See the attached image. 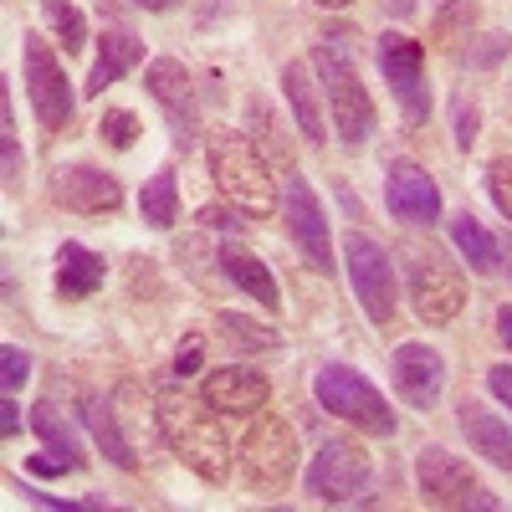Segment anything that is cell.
Masks as SVG:
<instances>
[{
  "mask_svg": "<svg viewBox=\"0 0 512 512\" xmlns=\"http://www.w3.org/2000/svg\"><path fill=\"white\" fill-rule=\"evenodd\" d=\"M154 415H159V431H164L169 451H175L200 482H216V487H221V482L231 477V446H226L221 410H216V405L164 390V395L154 400Z\"/></svg>",
  "mask_w": 512,
  "mask_h": 512,
  "instance_id": "1",
  "label": "cell"
},
{
  "mask_svg": "<svg viewBox=\"0 0 512 512\" xmlns=\"http://www.w3.org/2000/svg\"><path fill=\"white\" fill-rule=\"evenodd\" d=\"M205 159H210V180H216V190L236 210H246V216H267V210L277 205L272 164L262 159V149H256L246 134H231V128L210 134L205 139Z\"/></svg>",
  "mask_w": 512,
  "mask_h": 512,
  "instance_id": "2",
  "label": "cell"
},
{
  "mask_svg": "<svg viewBox=\"0 0 512 512\" xmlns=\"http://www.w3.org/2000/svg\"><path fill=\"white\" fill-rule=\"evenodd\" d=\"M313 72H318V88L328 98V113L338 123L344 149H364L369 134H374V98L364 93L354 62L344 57V36H338V31H328V41L313 47Z\"/></svg>",
  "mask_w": 512,
  "mask_h": 512,
  "instance_id": "3",
  "label": "cell"
},
{
  "mask_svg": "<svg viewBox=\"0 0 512 512\" xmlns=\"http://www.w3.org/2000/svg\"><path fill=\"white\" fill-rule=\"evenodd\" d=\"M297 472V436L282 415H256L241 436V477L251 492L277 497Z\"/></svg>",
  "mask_w": 512,
  "mask_h": 512,
  "instance_id": "4",
  "label": "cell"
},
{
  "mask_svg": "<svg viewBox=\"0 0 512 512\" xmlns=\"http://www.w3.org/2000/svg\"><path fill=\"white\" fill-rule=\"evenodd\" d=\"M313 395H318V405H323L328 415L359 425V431H369V436H395V410H390V400H384L359 369H344V364L318 369Z\"/></svg>",
  "mask_w": 512,
  "mask_h": 512,
  "instance_id": "5",
  "label": "cell"
},
{
  "mask_svg": "<svg viewBox=\"0 0 512 512\" xmlns=\"http://www.w3.org/2000/svg\"><path fill=\"white\" fill-rule=\"evenodd\" d=\"M415 487H420V502L425 507H482V512H497L502 497L482 492L472 466L456 461L446 446H425L415 456Z\"/></svg>",
  "mask_w": 512,
  "mask_h": 512,
  "instance_id": "6",
  "label": "cell"
},
{
  "mask_svg": "<svg viewBox=\"0 0 512 512\" xmlns=\"http://www.w3.org/2000/svg\"><path fill=\"white\" fill-rule=\"evenodd\" d=\"M379 72L390 77V88L405 108V123L420 128L431 123V82H425V47L405 31H384L379 36Z\"/></svg>",
  "mask_w": 512,
  "mask_h": 512,
  "instance_id": "7",
  "label": "cell"
},
{
  "mask_svg": "<svg viewBox=\"0 0 512 512\" xmlns=\"http://www.w3.org/2000/svg\"><path fill=\"white\" fill-rule=\"evenodd\" d=\"M410 303H415V318L431 323V328H446L466 308V282L441 251H415L410 256Z\"/></svg>",
  "mask_w": 512,
  "mask_h": 512,
  "instance_id": "8",
  "label": "cell"
},
{
  "mask_svg": "<svg viewBox=\"0 0 512 512\" xmlns=\"http://www.w3.org/2000/svg\"><path fill=\"white\" fill-rule=\"evenodd\" d=\"M26 98L41 118V128H52V134H62V128L72 123V88H67V72L52 52L47 36H26Z\"/></svg>",
  "mask_w": 512,
  "mask_h": 512,
  "instance_id": "9",
  "label": "cell"
},
{
  "mask_svg": "<svg viewBox=\"0 0 512 512\" xmlns=\"http://www.w3.org/2000/svg\"><path fill=\"white\" fill-rule=\"evenodd\" d=\"M344 256H349V282L359 292L364 313L374 323H395V267H390V251H384L374 236H364V231H349Z\"/></svg>",
  "mask_w": 512,
  "mask_h": 512,
  "instance_id": "10",
  "label": "cell"
},
{
  "mask_svg": "<svg viewBox=\"0 0 512 512\" xmlns=\"http://www.w3.org/2000/svg\"><path fill=\"white\" fill-rule=\"evenodd\" d=\"M369 482V451L354 441H323L318 456L308 461V492L323 502H354Z\"/></svg>",
  "mask_w": 512,
  "mask_h": 512,
  "instance_id": "11",
  "label": "cell"
},
{
  "mask_svg": "<svg viewBox=\"0 0 512 512\" xmlns=\"http://www.w3.org/2000/svg\"><path fill=\"white\" fill-rule=\"evenodd\" d=\"M282 221L292 231V241L303 246V256L318 267V272H333V241H328V221H323V205L318 195L308 190L303 175H287L282 185Z\"/></svg>",
  "mask_w": 512,
  "mask_h": 512,
  "instance_id": "12",
  "label": "cell"
},
{
  "mask_svg": "<svg viewBox=\"0 0 512 512\" xmlns=\"http://www.w3.org/2000/svg\"><path fill=\"white\" fill-rule=\"evenodd\" d=\"M52 200L72 216H113L123 205V185L98 164H62L52 175Z\"/></svg>",
  "mask_w": 512,
  "mask_h": 512,
  "instance_id": "13",
  "label": "cell"
},
{
  "mask_svg": "<svg viewBox=\"0 0 512 512\" xmlns=\"http://www.w3.org/2000/svg\"><path fill=\"white\" fill-rule=\"evenodd\" d=\"M384 200H390V216H400L405 226H436L441 221V190L415 159H395L384 169Z\"/></svg>",
  "mask_w": 512,
  "mask_h": 512,
  "instance_id": "14",
  "label": "cell"
},
{
  "mask_svg": "<svg viewBox=\"0 0 512 512\" xmlns=\"http://www.w3.org/2000/svg\"><path fill=\"white\" fill-rule=\"evenodd\" d=\"M395 369V390L415 405V410H431L441 400V384H446V359L431 349V344H420V338H410V344L395 349L390 359Z\"/></svg>",
  "mask_w": 512,
  "mask_h": 512,
  "instance_id": "15",
  "label": "cell"
},
{
  "mask_svg": "<svg viewBox=\"0 0 512 512\" xmlns=\"http://www.w3.org/2000/svg\"><path fill=\"white\" fill-rule=\"evenodd\" d=\"M272 384L262 369H241V364H226V369H210L205 384H200V400L216 405L221 415H256L267 405Z\"/></svg>",
  "mask_w": 512,
  "mask_h": 512,
  "instance_id": "16",
  "label": "cell"
},
{
  "mask_svg": "<svg viewBox=\"0 0 512 512\" xmlns=\"http://www.w3.org/2000/svg\"><path fill=\"white\" fill-rule=\"evenodd\" d=\"M144 88H149L154 103L169 113V123H175L180 134H190L195 118H200V108H195V82H190L185 62H175V57H154L149 72H144Z\"/></svg>",
  "mask_w": 512,
  "mask_h": 512,
  "instance_id": "17",
  "label": "cell"
},
{
  "mask_svg": "<svg viewBox=\"0 0 512 512\" xmlns=\"http://www.w3.org/2000/svg\"><path fill=\"white\" fill-rule=\"evenodd\" d=\"M139 62H144V41H139L134 31H123V26L103 31V52H98L88 82H82V93H88V98H103L113 82H118L123 72H134Z\"/></svg>",
  "mask_w": 512,
  "mask_h": 512,
  "instance_id": "18",
  "label": "cell"
},
{
  "mask_svg": "<svg viewBox=\"0 0 512 512\" xmlns=\"http://www.w3.org/2000/svg\"><path fill=\"white\" fill-rule=\"evenodd\" d=\"M282 93L297 113V128H303V139L308 144H323L328 139V128H323V103H318V72H308V62H287L282 67Z\"/></svg>",
  "mask_w": 512,
  "mask_h": 512,
  "instance_id": "19",
  "label": "cell"
},
{
  "mask_svg": "<svg viewBox=\"0 0 512 512\" xmlns=\"http://www.w3.org/2000/svg\"><path fill=\"white\" fill-rule=\"evenodd\" d=\"M456 420H461L466 441H472V451H482L492 466L512 472V431H507L492 410H482L477 400H461V405H456Z\"/></svg>",
  "mask_w": 512,
  "mask_h": 512,
  "instance_id": "20",
  "label": "cell"
},
{
  "mask_svg": "<svg viewBox=\"0 0 512 512\" xmlns=\"http://www.w3.org/2000/svg\"><path fill=\"white\" fill-rule=\"evenodd\" d=\"M221 272H226V282H231V287H241L246 297H256V303H267V308H277V303H282L277 277L267 272V262H262V256H251L241 241L221 246Z\"/></svg>",
  "mask_w": 512,
  "mask_h": 512,
  "instance_id": "21",
  "label": "cell"
},
{
  "mask_svg": "<svg viewBox=\"0 0 512 512\" xmlns=\"http://www.w3.org/2000/svg\"><path fill=\"white\" fill-rule=\"evenodd\" d=\"M103 256L82 241H62L57 246V292L62 297H88L93 287H103Z\"/></svg>",
  "mask_w": 512,
  "mask_h": 512,
  "instance_id": "22",
  "label": "cell"
},
{
  "mask_svg": "<svg viewBox=\"0 0 512 512\" xmlns=\"http://www.w3.org/2000/svg\"><path fill=\"white\" fill-rule=\"evenodd\" d=\"M451 241L456 251L472 262V272H497L502 267V241L472 216V210H461V216H451Z\"/></svg>",
  "mask_w": 512,
  "mask_h": 512,
  "instance_id": "23",
  "label": "cell"
},
{
  "mask_svg": "<svg viewBox=\"0 0 512 512\" xmlns=\"http://www.w3.org/2000/svg\"><path fill=\"white\" fill-rule=\"evenodd\" d=\"M82 425L93 431L98 451H103L113 466H123V472H134V466H139V456H134V446L123 441V431H118V420H113V405H108V400H82Z\"/></svg>",
  "mask_w": 512,
  "mask_h": 512,
  "instance_id": "24",
  "label": "cell"
},
{
  "mask_svg": "<svg viewBox=\"0 0 512 512\" xmlns=\"http://www.w3.org/2000/svg\"><path fill=\"white\" fill-rule=\"evenodd\" d=\"M139 210H144V221L154 231H169V226L180 221V190H175V169H169V164L139 190Z\"/></svg>",
  "mask_w": 512,
  "mask_h": 512,
  "instance_id": "25",
  "label": "cell"
},
{
  "mask_svg": "<svg viewBox=\"0 0 512 512\" xmlns=\"http://www.w3.org/2000/svg\"><path fill=\"white\" fill-rule=\"evenodd\" d=\"M31 425H36V436L47 441L52 451H62L67 461H77V466H82V441H77V431L62 420V410H57L52 400H41V405L31 410Z\"/></svg>",
  "mask_w": 512,
  "mask_h": 512,
  "instance_id": "26",
  "label": "cell"
},
{
  "mask_svg": "<svg viewBox=\"0 0 512 512\" xmlns=\"http://www.w3.org/2000/svg\"><path fill=\"white\" fill-rule=\"evenodd\" d=\"M216 328H221V338H226L231 349H246V354L277 349V333H272V328H262L256 318H246V313H221V318H216Z\"/></svg>",
  "mask_w": 512,
  "mask_h": 512,
  "instance_id": "27",
  "label": "cell"
},
{
  "mask_svg": "<svg viewBox=\"0 0 512 512\" xmlns=\"http://www.w3.org/2000/svg\"><path fill=\"white\" fill-rule=\"evenodd\" d=\"M41 16H47V26L57 31L62 52H82V47H88V21H82V11L72 6V0H41Z\"/></svg>",
  "mask_w": 512,
  "mask_h": 512,
  "instance_id": "28",
  "label": "cell"
},
{
  "mask_svg": "<svg viewBox=\"0 0 512 512\" xmlns=\"http://www.w3.org/2000/svg\"><path fill=\"white\" fill-rule=\"evenodd\" d=\"M139 134H144V123L128 113V108H113V113H103V144H113V149H134L139 144Z\"/></svg>",
  "mask_w": 512,
  "mask_h": 512,
  "instance_id": "29",
  "label": "cell"
},
{
  "mask_svg": "<svg viewBox=\"0 0 512 512\" xmlns=\"http://www.w3.org/2000/svg\"><path fill=\"white\" fill-rule=\"evenodd\" d=\"M487 195H492V205L502 210V216L512 221V159H492L487 164Z\"/></svg>",
  "mask_w": 512,
  "mask_h": 512,
  "instance_id": "30",
  "label": "cell"
},
{
  "mask_svg": "<svg viewBox=\"0 0 512 512\" xmlns=\"http://www.w3.org/2000/svg\"><path fill=\"white\" fill-rule=\"evenodd\" d=\"M26 379H31V354H21L16 344H6V349H0V384H6V395H16Z\"/></svg>",
  "mask_w": 512,
  "mask_h": 512,
  "instance_id": "31",
  "label": "cell"
},
{
  "mask_svg": "<svg viewBox=\"0 0 512 512\" xmlns=\"http://www.w3.org/2000/svg\"><path fill=\"white\" fill-rule=\"evenodd\" d=\"M451 118H456V149H472V139H477V128H482V113H477V103H466V98H456Z\"/></svg>",
  "mask_w": 512,
  "mask_h": 512,
  "instance_id": "32",
  "label": "cell"
},
{
  "mask_svg": "<svg viewBox=\"0 0 512 512\" xmlns=\"http://www.w3.org/2000/svg\"><path fill=\"white\" fill-rule=\"evenodd\" d=\"M0 154H6V190L21 185V144H16V128H0Z\"/></svg>",
  "mask_w": 512,
  "mask_h": 512,
  "instance_id": "33",
  "label": "cell"
},
{
  "mask_svg": "<svg viewBox=\"0 0 512 512\" xmlns=\"http://www.w3.org/2000/svg\"><path fill=\"white\" fill-rule=\"evenodd\" d=\"M487 390L512 410V364H492V369H487Z\"/></svg>",
  "mask_w": 512,
  "mask_h": 512,
  "instance_id": "34",
  "label": "cell"
},
{
  "mask_svg": "<svg viewBox=\"0 0 512 512\" xmlns=\"http://www.w3.org/2000/svg\"><path fill=\"white\" fill-rule=\"evenodd\" d=\"M26 466H31L36 477H62V472H77V461H67L62 451H57V456H31Z\"/></svg>",
  "mask_w": 512,
  "mask_h": 512,
  "instance_id": "35",
  "label": "cell"
},
{
  "mask_svg": "<svg viewBox=\"0 0 512 512\" xmlns=\"http://www.w3.org/2000/svg\"><path fill=\"white\" fill-rule=\"evenodd\" d=\"M502 52H507V36H482V47L472 52V67H492L502 62Z\"/></svg>",
  "mask_w": 512,
  "mask_h": 512,
  "instance_id": "36",
  "label": "cell"
},
{
  "mask_svg": "<svg viewBox=\"0 0 512 512\" xmlns=\"http://www.w3.org/2000/svg\"><path fill=\"white\" fill-rule=\"evenodd\" d=\"M0 436H6V441H16V436H21V410H16V400H11V395L0 400Z\"/></svg>",
  "mask_w": 512,
  "mask_h": 512,
  "instance_id": "37",
  "label": "cell"
},
{
  "mask_svg": "<svg viewBox=\"0 0 512 512\" xmlns=\"http://www.w3.org/2000/svg\"><path fill=\"white\" fill-rule=\"evenodd\" d=\"M195 369H200V338H190V344L180 349V359H175V374H180V379H190Z\"/></svg>",
  "mask_w": 512,
  "mask_h": 512,
  "instance_id": "38",
  "label": "cell"
},
{
  "mask_svg": "<svg viewBox=\"0 0 512 512\" xmlns=\"http://www.w3.org/2000/svg\"><path fill=\"white\" fill-rule=\"evenodd\" d=\"M384 16H395V21H410L415 16V0H379Z\"/></svg>",
  "mask_w": 512,
  "mask_h": 512,
  "instance_id": "39",
  "label": "cell"
},
{
  "mask_svg": "<svg viewBox=\"0 0 512 512\" xmlns=\"http://www.w3.org/2000/svg\"><path fill=\"white\" fill-rule=\"evenodd\" d=\"M497 338L512 349V303H502V308H497Z\"/></svg>",
  "mask_w": 512,
  "mask_h": 512,
  "instance_id": "40",
  "label": "cell"
},
{
  "mask_svg": "<svg viewBox=\"0 0 512 512\" xmlns=\"http://www.w3.org/2000/svg\"><path fill=\"white\" fill-rule=\"evenodd\" d=\"M134 6H144V11H175L180 0H134Z\"/></svg>",
  "mask_w": 512,
  "mask_h": 512,
  "instance_id": "41",
  "label": "cell"
},
{
  "mask_svg": "<svg viewBox=\"0 0 512 512\" xmlns=\"http://www.w3.org/2000/svg\"><path fill=\"white\" fill-rule=\"evenodd\" d=\"M318 6H328V11H344V6H354V0H318Z\"/></svg>",
  "mask_w": 512,
  "mask_h": 512,
  "instance_id": "42",
  "label": "cell"
},
{
  "mask_svg": "<svg viewBox=\"0 0 512 512\" xmlns=\"http://www.w3.org/2000/svg\"><path fill=\"white\" fill-rule=\"evenodd\" d=\"M507 277H512V256H507Z\"/></svg>",
  "mask_w": 512,
  "mask_h": 512,
  "instance_id": "43",
  "label": "cell"
}]
</instances>
